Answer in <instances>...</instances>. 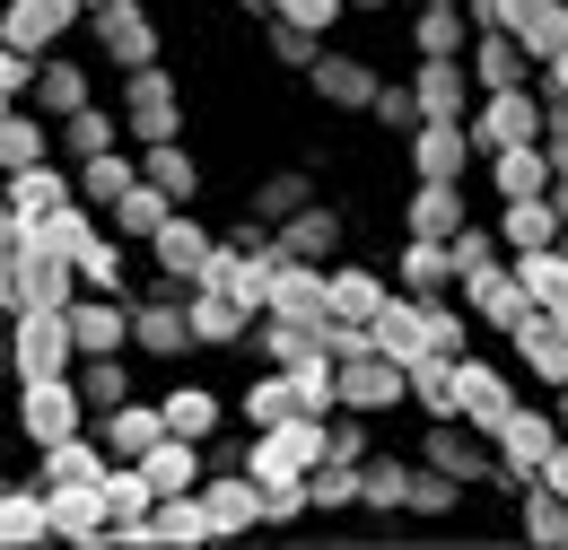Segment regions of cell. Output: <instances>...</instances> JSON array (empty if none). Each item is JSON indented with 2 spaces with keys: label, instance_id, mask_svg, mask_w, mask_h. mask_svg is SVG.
I'll return each mask as SVG.
<instances>
[{
  "label": "cell",
  "instance_id": "cell-1",
  "mask_svg": "<svg viewBox=\"0 0 568 550\" xmlns=\"http://www.w3.org/2000/svg\"><path fill=\"white\" fill-rule=\"evenodd\" d=\"M324 455H333V419L324 411H297L281 428H245V472L254 481H306Z\"/></svg>",
  "mask_w": 568,
  "mask_h": 550
},
{
  "label": "cell",
  "instance_id": "cell-2",
  "mask_svg": "<svg viewBox=\"0 0 568 550\" xmlns=\"http://www.w3.org/2000/svg\"><path fill=\"white\" fill-rule=\"evenodd\" d=\"M498 446V481L490 489H507V498H525V489L542 481V464L568 446V428H560V411H534V403H516V419L490 437Z\"/></svg>",
  "mask_w": 568,
  "mask_h": 550
},
{
  "label": "cell",
  "instance_id": "cell-3",
  "mask_svg": "<svg viewBox=\"0 0 568 550\" xmlns=\"http://www.w3.org/2000/svg\"><path fill=\"white\" fill-rule=\"evenodd\" d=\"M9 367H18V385H36V376H71V367H79L71 306H27V315H9Z\"/></svg>",
  "mask_w": 568,
  "mask_h": 550
},
{
  "label": "cell",
  "instance_id": "cell-4",
  "mask_svg": "<svg viewBox=\"0 0 568 550\" xmlns=\"http://www.w3.org/2000/svg\"><path fill=\"white\" fill-rule=\"evenodd\" d=\"M88 394H79V376H36V385H18V428H27V446L44 455V446H62L88 428Z\"/></svg>",
  "mask_w": 568,
  "mask_h": 550
},
{
  "label": "cell",
  "instance_id": "cell-5",
  "mask_svg": "<svg viewBox=\"0 0 568 550\" xmlns=\"http://www.w3.org/2000/svg\"><path fill=\"white\" fill-rule=\"evenodd\" d=\"M123 123H132V140H184V88H175V70L166 62H141L123 70Z\"/></svg>",
  "mask_w": 568,
  "mask_h": 550
},
{
  "label": "cell",
  "instance_id": "cell-6",
  "mask_svg": "<svg viewBox=\"0 0 568 550\" xmlns=\"http://www.w3.org/2000/svg\"><path fill=\"white\" fill-rule=\"evenodd\" d=\"M542 132H551L542 79H534V88H490V96L473 105V140H481V157H490V149H516V140H542Z\"/></svg>",
  "mask_w": 568,
  "mask_h": 550
},
{
  "label": "cell",
  "instance_id": "cell-7",
  "mask_svg": "<svg viewBox=\"0 0 568 550\" xmlns=\"http://www.w3.org/2000/svg\"><path fill=\"white\" fill-rule=\"evenodd\" d=\"M88 44L114 70H141V62H158V18L141 0H105V9H88Z\"/></svg>",
  "mask_w": 568,
  "mask_h": 550
},
{
  "label": "cell",
  "instance_id": "cell-8",
  "mask_svg": "<svg viewBox=\"0 0 568 550\" xmlns=\"http://www.w3.org/2000/svg\"><path fill=\"white\" fill-rule=\"evenodd\" d=\"M412 403V367L403 358H385V349H358V358H342V411H403Z\"/></svg>",
  "mask_w": 568,
  "mask_h": 550
},
{
  "label": "cell",
  "instance_id": "cell-9",
  "mask_svg": "<svg viewBox=\"0 0 568 550\" xmlns=\"http://www.w3.org/2000/svg\"><path fill=\"white\" fill-rule=\"evenodd\" d=\"M420 464H437V472H455V481H473V489L498 481V455L481 446V428H473V419H428Z\"/></svg>",
  "mask_w": 568,
  "mask_h": 550
},
{
  "label": "cell",
  "instance_id": "cell-10",
  "mask_svg": "<svg viewBox=\"0 0 568 550\" xmlns=\"http://www.w3.org/2000/svg\"><path fill=\"white\" fill-rule=\"evenodd\" d=\"M412 88H420V114H428V123H473V105H481V79H473V53H446V62H420V70H412Z\"/></svg>",
  "mask_w": 568,
  "mask_h": 550
},
{
  "label": "cell",
  "instance_id": "cell-11",
  "mask_svg": "<svg viewBox=\"0 0 568 550\" xmlns=\"http://www.w3.org/2000/svg\"><path fill=\"white\" fill-rule=\"evenodd\" d=\"M306 88H315L333 114H376V88H385V70L367 62V53H333V44H324V62L306 70Z\"/></svg>",
  "mask_w": 568,
  "mask_h": 550
},
{
  "label": "cell",
  "instance_id": "cell-12",
  "mask_svg": "<svg viewBox=\"0 0 568 550\" xmlns=\"http://www.w3.org/2000/svg\"><path fill=\"white\" fill-rule=\"evenodd\" d=\"M211 254H219V236L202 227V218H193V210H175V218L149 236V263H158V279H184V288H202Z\"/></svg>",
  "mask_w": 568,
  "mask_h": 550
},
{
  "label": "cell",
  "instance_id": "cell-13",
  "mask_svg": "<svg viewBox=\"0 0 568 550\" xmlns=\"http://www.w3.org/2000/svg\"><path fill=\"white\" fill-rule=\"evenodd\" d=\"M88 27V0H9L0 18V44H27V53H62V35Z\"/></svg>",
  "mask_w": 568,
  "mask_h": 550
},
{
  "label": "cell",
  "instance_id": "cell-14",
  "mask_svg": "<svg viewBox=\"0 0 568 550\" xmlns=\"http://www.w3.org/2000/svg\"><path fill=\"white\" fill-rule=\"evenodd\" d=\"M481 166H490V193H498V202H534V193H551V184H560V157H551V140L490 149Z\"/></svg>",
  "mask_w": 568,
  "mask_h": 550
},
{
  "label": "cell",
  "instance_id": "cell-15",
  "mask_svg": "<svg viewBox=\"0 0 568 550\" xmlns=\"http://www.w3.org/2000/svg\"><path fill=\"white\" fill-rule=\"evenodd\" d=\"M464 306L490 324V333H516L525 315H534V288H525V272H516V254L507 263H490V272H473L464 279Z\"/></svg>",
  "mask_w": 568,
  "mask_h": 550
},
{
  "label": "cell",
  "instance_id": "cell-16",
  "mask_svg": "<svg viewBox=\"0 0 568 550\" xmlns=\"http://www.w3.org/2000/svg\"><path fill=\"white\" fill-rule=\"evenodd\" d=\"M507 349H516V367H525L542 394H560V385H568V324H560V315H542V306H534V315L507 333Z\"/></svg>",
  "mask_w": 568,
  "mask_h": 550
},
{
  "label": "cell",
  "instance_id": "cell-17",
  "mask_svg": "<svg viewBox=\"0 0 568 550\" xmlns=\"http://www.w3.org/2000/svg\"><path fill=\"white\" fill-rule=\"evenodd\" d=\"M53 542H79V550H105V542H114V507H105V481L53 489Z\"/></svg>",
  "mask_w": 568,
  "mask_h": 550
},
{
  "label": "cell",
  "instance_id": "cell-18",
  "mask_svg": "<svg viewBox=\"0 0 568 550\" xmlns=\"http://www.w3.org/2000/svg\"><path fill=\"white\" fill-rule=\"evenodd\" d=\"M473 157H481L473 123H420V132H412V175H437V184H464V175H473Z\"/></svg>",
  "mask_w": 568,
  "mask_h": 550
},
{
  "label": "cell",
  "instance_id": "cell-19",
  "mask_svg": "<svg viewBox=\"0 0 568 550\" xmlns=\"http://www.w3.org/2000/svg\"><path fill=\"white\" fill-rule=\"evenodd\" d=\"M473 210H464V184H437V175H412V202H403V236H464Z\"/></svg>",
  "mask_w": 568,
  "mask_h": 550
},
{
  "label": "cell",
  "instance_id": "cell-20",
  "mask_svg": "<svg viewBox=\"0 0 568 550\" xmlns=\"http://www.w3.org/2000/svg\"><path fill=\"white\" fill-rule=\"evenodd\" d=\"M516 403H525V394H516V376H507V367H490V358H473V349H464V419H473L481 437H498V428L516 419Z\"/></svg>",
  "mask_w": 568,
  "mask_h": 550
},
{
  "label": "cell",
  "instance_id": "cell-21",
  "mask_svg": "<svg viewBox=\"0 0 568 550\" xmlns=\"http://www.w3.org/2000/svg\"><path fill=\"white\" fill-rule=\"evenodd\" d=\"M473 79H481V96H490V88H534L542 62L525 53L516 27H481V35H473Z\"/></svg>",
  "mask_w": 568,
  "mask_h": 550
},
{
  "label": "cell",
  "instance_id": "cell-22",
  "mask_svg": "<svg viewBox=\"0 0 568 550\" xmlns=\"http://www.w3.org/2000/svg\"><path fill=\"white\" fill-rule=\"evenodd\" d=\"M394 288H412V297H455V288H464L455 245H446V236H403V254H394Z\"/></svg>",
  "mask_w": 568,
  "mask_h": 550
},
{
  "label": "cell",
  "instance_id": "cell-23",
  "mask_svg": "<svg viewBox=\"0 0 568 550\" xmlns=\"http://www.w3.org/2000/svg\"><path fill=\"white\" fill-rule=\"evenodd\" d=\"M97 437L114 446V464H141L149 446H158V437H175V428H166V403H141V394H132V403L97 411Z\"/></svg>",
  "mask_w": 568,
  "mask_h": 550
},
{
  "label": "cell",
  "instance_id": "cell-24",
  "mask_svg": "<svg viewBox=\"0 0 568 550\" xmlns=\"http://www.w3.org/2000/svg\"><path fill=\"white\" fill-rule=\"evenodd\" d=\"M473 9H455V0H412V53L420 62H446V53H473Z\"/></svg>",
  "mask_w": 568,
  "mask_h": 550
},
{
  "label": "cell",
  "instance_id": "cell-25",
  "mask_svg": "<svg viewBox=\"0 0 568 550\" xmlns=\"http://www.w3.org/2000/svg\"><path fill=\"white\" fill-rule=\"evenodd\" d=\"M272 236H281V254H297V263H342V236H351V218H342L333 202H306L297 218H281Z\"/></svg>",
  "mask_w": 568,
  "mask_h": 550
},
{
  "label": "cell",
  "instance_id": "cell-26",
  "mask_svg": "<svg viewBox=\"0 0 568 550\" xmlns=\"http://www.w3.org/2000/svg\"><path fill=\"white\" fill-rule=\"evenodd\" d=\"M254 324H263V315H254L245 297L193 288V342H202V349H245V342H254Z\"/></svg>",
  "mask_w": 568,
  "mask_h": 550
},
{
  "label": "cell",
  "instance_id": "cell-27",
  "mask_svg": "<svg viewBox=\"0 0 568 550\" xmlns=\"http://www.w3.org/2000/svg\"><path fill=\"white\" fill-rule=\"evenodd\" d=\"M53 140H62V123H53L44 105H9V114H0V166H9V175H27V166H44V157H53Z\"/></svg>",
  "mask_w": 568,
  "mask_h": 550
},
{
  "label": "cell",
  "instance_id": "cell-28",
  "mask_svg": "<svg viewBox=\"0 0 568 550\" xmlns=\"http://www.w3.org/2000/svg\"><path fill=\"white\" fill-rule=\"evenodd\" d=\"M141 472L158 481V498H184V489L211 481V446H202V437H158L141 455Z\"/></svg>",
  "mask_w": 568,
  "mask_h": 550
},
{
  "label": "cell",
  "instance_id": "cell-29",
  "mask_svg": "<svg viewBox=\"0 0 568 550\" xmlns=\"http://www.w3.org/2000/svg\"><path fill=\"white\" fill-rule=\"evenodd\" d=\"M0 542H9V550L53 542V489H44V481H9V489H0Z\"/></svg>",
  "mask_w": 568,
  "mask_h": 550
},
{
  "label": "cell",
  "instance_id": "cell-30",
  "mask_svg": "<svg viewBox=\"0 0 568 550\" xmlns=\"http://www.w3.org/2000/svg\"><path fill=\"white\" fill-rule=\"evenodd\" d=\"M114 472V446L97 437V428H79L62 446H44V489H79V481H105Z\"/></svg>",
  "mask_w": 568,
  "mask_h": 550
},
{
  "label": "cell",
  "instance_id": "cell-31",
  "mask_svg": "<svg viewBox=\"0 0 568 550\" xmlns=\"http://www.w3.org/2000/svg\"><path fill=\"white\" fill-rule=\"evenodd\" d=\"M376 349H385V358H403V367L437 349V333H428V306L412 297V288H394V306L376 315Z\"/></svg>",
  "mask_w": 568,
  "mask_h": 550
},
{
  "label": "cell",
  "instance_id": "cell-32",
  "mask_svg": "<svg viewBox=\"0 0 568 550\" xmlns=\"http://www.w3.org/2000/svg\"><path fill=\"white\" fill-rule=\"evenodd\" d=\"M498 236H507V254H534V245H560L568 218L551 193H534V202H498Z\"/></svg>",
  "mask_w": 568,
  "mask_h": 550
},
{
  "label": "cell",
  "instance_id": "cell-33",
  "mask_svg": "<svg viewBox=\"0 0 568 550\" xmlns=\"http://www.w3.org/2000/svg\"><path fill=\"white\" fill-rule=\"evenodd\" d=\"M306 202H324L306 166H272V175H254V184H245V210H254V218H272V227H281V218H297Z\"/></svg>",
  "mask_w": 568,
  "mask_h": 550
},
{
  "label": "cell",
  "instance_id": "cell-34",
  "mask_svg": "<svg viewBox=\"0 0 568 550\" xmlns=\"http://www.w3.org/2000/svg\"><path fill=\"white\" fill-rule=\"evenodd\" d=\"M36 105H44L53 123H71L79 105H97V79H88V62H71V53H44V79H36Z\"/></svg>",
  "mask_w": 568,
  "mask_h": 550
},
{
  "label": "cell",
  "instance_id": "cell-35",
  "mask_svg": "<svg viewBox=\"0 0 568 550\" xmlns=\"http://www.w3.org/2000/svg\"><path fill=\"white\" fill-rule=\"evenodd\" d=\"M62 202H79V166L62 175V166L44 157V166L9 175V202H0V210H18V218H44V210H62Z\"/></svg>",
  "mask_w": 568,
  "mask_h": 550
},
{
  "label": "cell",
  "instance_id": "cell-36",
  "mask_svg": "<svg viewBox=\"0 0 568 550\" xmlns=\"http://www.w3.org/2000/svg\"><path fill=\"white\" fill-rule=\"evenodd\" d=\"M141 175L158 184V193H175L184 210L202 202V157H193L184 140H149V149H141Z\"/></svg>",
  "mask_w": 568,
  "mask_h": 550
},
{
  "label": "cell",
  "instance_id": "cell-37",
  "mask_svg": "<svg viewBox=\"0 0 568 550\" xmlns=\"http://www.w3.org/2000/svg\"><path fill=\"white\" fill-rule=\"evenodd\" d=\"M394 306V279L367 272V263H333V315H351V324H376Z\"/></svg>",
  "mask_w": 568,
  "mask_h": 550
},
{
  "label": "cell",
  "instance_id": "cell-38",
  "mask_svg": "<svg viewBox=\"0 0 568 550\" xmlns=\"http://www.w3.org/2000/svg\"><path fill=\"white\" fill-rule=\"evenodd\" d=\"M132 140V123H123V105H79L71 123H62V157H105V149H123Z\"/></svg>",
  "mask_w": 568,
  "mask_h": 550
},
{
  "label": "cell",
  "instance_id": "cell-39",
  "mask_svg": "<svg viewBox=\"0 0 568 550\" xmlns=\"http://www.w3.org/2000/svg\"><path fill=\"white\" fill-rule=\"evenodd\" d=\"M516 533H525L534 550H568V498L551 481H534L525 498H516Z\"/></svg>",
  "mask_w": 568,
  "mask_h": 550
},
{
  "label": "cell",
  "instance_id": "cell-40",
  "mask_svg": "<svg viewBox=\"0 0 568 550\" xmlns=\"http://www.w3.org/2000/svg\"><path fill=\"white\" fill-rule=\"evenodd\" d=\"M306 403H297V376L288 367H263L254 385H245V403H236V419L245 428H281V419H297Z\"/></svg>",
  "mask_w": 568,
  "mask_h": 550
},
{
  "label": "cell",
  "instance_id": "cell-41",
  "mask_svg": "<svg viewBox=\"0 0 568 550\" xmlns=\"http://www.w3.org/2000/svg\"><path fill=\"white\" fill-rule=\"evenodd\" d=\"M420 455H367V516H412Z\"/></svg>",
  "mask_w": 568,
  "mask_h": 550
},
{
  "label": "cell",
  "instance_id": "cell-42",
  "mask_svg": "<svg viewBox=\"0 0 568 550\" xmlns=\"http://www.w3.org/2000/svg\"><path fill=\"white\" fill-rule=\"evenodd\" d=\"M175 210H184V202H175V193H158V184L141 175V184H132L123 202L105 210V227H114V236H141V245H149V236H158V227H166Z\"/></svg>",
  "mask_w": 568,
  "mask_h": 550
},
{
  "label": "cell",
  "instance_id": "cell-43",
  "mask_svg": "<svg viewBox=\"0 0 568 550\" xmlns=\"http://www.w3.org/2000/svg\"><path fill=\"white\" fill-rule=\"evenodd\" d=\"M306 489H315V516H342V507H367V464H351V455H324V464L306 472Z\"/></svg>",
  "mask_w": 568,
  "mask_h": 550
},
{
  "label": "cell",
  "instance_id": "cell-44",
  "mask_svg": "<svg viewBox=\"0 0 568 550\" xmlns=\"http://www.w3.org/2000/svg\"><path fill=\"white\" fill-rule=\"evenodd\" d=\"M132 184H141V157H123V149H105V157H79V202L114 210Z\"/></svg>",
  "mask_w": 568,
  "mask_h": 550
},
{
  "label": "cell",
  "instance_id": "cell-45",
  "mask_svg": "<svg viewBox=\"0 0 568 550\" xmlns=\"http://www.w3.org/2000/svg\"><path fill=\"white\" fill-rule=\"evenodd\" d=\"M158 403H166V428H175V437H202V446H211L219 419H227V403H219L211 385H175V394H158Z\"/></svg>",
  "mask_w": 568,
  "mask_h": 550
},
{
  "label": "cell",
  "instance_id": "cell-46",
  "mask_svg": "<svg viewBox=\"0 0 568 550\" xmlns=\"http://www.w3.org/2000/svg\"><path fill=\"white\" fill-rule=\"evenodd\" d=\"M516 272H525V288H534L542 315H560V306H568V245H534V254H516Z\"/></svg>",
  "mask_w": 568,
  "mask_h": 550
},
{
  "label": "cell",
  "instance_id": "cell-47",
  "mask_svg": "<svg viewBox=\"0 0 568 550\" xmlns=\"http://www.w3.org/2000/svg\"><path fill=\"white\" fill-rule=\"evenodd\" d=\"M71 376H79V394H88V411H114V403H132V367H123V349H105V358H79Z\"/></svg>",
  "mask_w": 568,
  "mask_h": 550
},
{
  "label": "cell",
  "instance_id": "cell-48",
  "mask_svg": "<svg viewBox=\"0 0 568 550\" xmlns=\"http://www.w3.org/2000/svg\"><path fill=\"white\" fill-rule=\"evenodd\" d=\"M516 35H525V53H534V62H551V53L568 44V0H525Z\"/></svg>",
  "mask_w": 568,
  "mask_h": 550
},
{
  "label": "cell",
  "instance_id": "cell-49",
  "mask_svg": "<svg viewBox=\"0 0 568 550\" xmlns=\"http://www.w3.org/2000/svg\"><path fill=\"white\" fill-rule=\"evenodd\" d=\"M79 279H88V288H114V297H132V254H123V236H114V227H105V236L79 254Z\"/></svg>",
  "mask_w": 568,
  "mask_h": 550
},
{
  "label": "cell",
  "instance_id": "cell-50",
  "mask_svg": "<svg viewBox=\"0 0 568 550\" xmlns=\"http://www.w3.org/2000/svg\"><path fill=\"white\" fill-rule=\"evenodd\" d=\"M263 44H272V62H281V70H315V62H324V35L297 27V18H263Z\"/></svg>",
  "mask_w": 568,
  "mask_h": 550
},
{
  "label": "cell",
  "instance_id": "cell-51",
  "mask_svg": "<svg viewBox=\"0 0 568 550\" xmlns=\"http://www.w3.org/2000/svg\"><path fill=\"white\" fill-rule=\"evenodd\" d=\"M376 123H385V132H420L428 114H420V88H412V79H385V88H376Z\"/></svg>",
  "mask_w": 568,
  "mask_h": 550
},
{
  "label": "cell",
  "instance_id": "cell-52",
  "mask_svg": "<svg viewBox=\"0 0 568 550\" xmlns=\"http://www.w3.org/2000/svg\"><path fill=\"white\" fill-rule=\"evenodd\" d=\"M464 489H473V481H455V472L420 464V481H412V516H455V507H464Z\"/></svg>",
  "mask_w": 568,
  "mask_h": 550
},
{
  "label": "cell",
  "instance_id": "cell-53",
  "mask_svg": "<svg viewBox=\"0 0 568 550\" xmlns=\"http://www.w3.org/2000/svg\"><path fill=\"white\" fill-rule=\"evenodd\" d=\"M490 263H507V236H498V227H481V218H473V227L455 236V272L473 279V272H490Z\"/></svg>",
  "mask_w": 568,
  "mask_h": 550
},
{
  "label": "cell",
  "instance_id": "cell-54",
  "mask_svg": "<svg viewBox=\"0 0 568 550\" xmlns=\"http://www.w3.org/2000/svg\"><path fill=\"white\" fill-rule=\"evenodd\" d=\"M297 516H315V489L306 481H263V524H297Z\"/></svg>",
  "mask_w": 568,
  "mask_h": 550
},
{
  "label": "cell",
  "instance_id": "cell-55",
  "mask_svg": "<svg viewBox=\"0 0 568 550\" xmlns=\"http://www.w3.org/2000/svg\"><path fill=\"white\" fill-rule=\"evenodd\" d=\"M342 9H351V0H281L272 18H297V27H315V35H324V27H342Z\"/></svg>",
  "mask_w": 568,
  "mask_h": 550
},
{
  "label": "cell",
  "instance_id": "cell-56",
  "mask_svg": "<svg viewBox=\"0 0 568 550\" xmlns=\"http://www.w3.org/2000/svg\"><path fill=\"white\" fill-rule=\"evenodd\" d=\"M542 96H568V44L551 53V62H542Z\"/></svg>",
  "mask_w": 568,
  "mask_h": 550
},
{
  "label": "cell",
  "instance_id": "cell-57",
  "mask_svg": "<svg viewBox=\"0 0 568 550\" xmlns=\"http://www.w3.org/2000/svg\"><path fill=\"white\" fill-rule=\"evenodd\" d=\"M542 105H551V132L542 140H568V96H542Z\"/></svg>",
  "mask_w": 568,
  "mask_h": 550
},
{
  "label": "cell",
  "instance_id": "cell-58",
  "mask_svg": "<svg viewBox=\"0 0 568 550\" xmlns=\"http://www.w3.org/2000/svg\"><path fill=\"white\" fill-rule=\"evenodd\" d=\"M551 202H560V218H568V166H560V184H551Z\"/></svg>",
  "mask_w": 568,
  "mask_h": 550
},
{
  "label": "cell",
  "instance_id": "cell-59",
  "mask_svg": "<svg viewBox=\"0 0 568 550\" xmlns=\"http://www.w3.org/2000/svg\"><path fill=\"white\" fill-rule=\"evenodd\" d=\"M236 9H254V18H272V9H281V0H236Z\"/></svg>",
  "mask_w": 568,
  "mask_h": 550
},
{
  "label": "cell",
  "instance_id": "cell-60",
  "mask_svg": "<svg viewBox=\"0 0 568 550\" xmlns=\"http://www.w3.org/2000/svg\"><path fill=\"white\" fill-rule=\"evenodd\" d=\"M351 9H394V0H351Z\"/></svg>",
  "mask_w": 568,
  "mask_h": 550
},
{
  "label": "cell",
  "instance_id": "cell-61",
  "mask_svg": "<svg viewBox=\"0 0 568 550\" xmlns=\"http://www.w3.org/2000/svg\"><path fill=\"white\" fill-rule=\"evenodd\" d=\"M455 9H473V0H455Z\"/></svg>",
  "mask_w": 568,
  "mask_h": 550
},
{
  "label": "cell",
  "instance_id": "cell-62",
  "mask_svg": "<svg viewBox=\"0 0 568 550\" xmlns=\"http://www.w3.org/2000/svg\"><path fill=\"white\" fill-rule=\"evenodd\" d=\"M88 9H105V0H88Z\"/></svg>",
  "mask_w": 568,
  "mask_h": 550
},
{
  "label": "cell",
  "instance_id": "cell-63",
  "mask_svg": "<svg viewBox=\"0 0 568 550\" xmlns=\"http://www.w3.org/2000/svg\"><path fill=\"white\" fill-rule=\"evenodd\" d=\"M560 324H568V306H560Z\"/></svg>",
  "mask_w": 568,
  "mask_h": 550
},
{
  "label": "cell",
  "instance_id": "cell-64",
  "mask_svg": "<svg viewBox=\"0 0 568 550\" xmlns=\"http://www.w3.org/2000/svg\"><path fill=\"white\" fill-rule=\"evenodd\" d=\"M560 245H568V236H560Z\"/></svg>",
  "mask_w": 568,
  "mask_h": 550
}]
</instances>
